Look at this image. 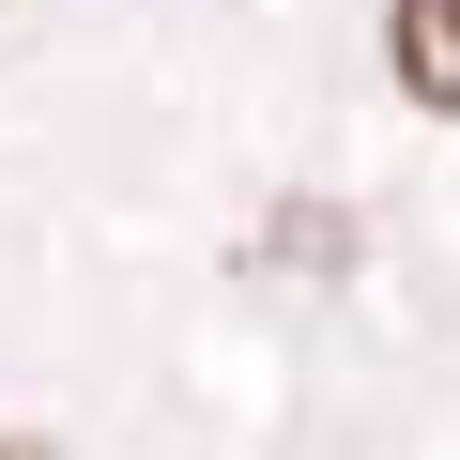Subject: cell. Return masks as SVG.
I'll return each mask as SVG.
<instances>
[{
	"label": "cell",
	"mask_w": 460,
	"mask_h": 460,
	"mask_svg": "<svg viewBox=\"0 0 460 460\" xmlns=\"http://www.w3.org/2000/svg\"><path fill=\"white\" fill-rule=\"evenodd\" d=\"M384 62H399V93H414V108H445V123H460V0H399V16H384Z\"/></svg>",
	"instance_id": "obj_1"
},
{
	"label": "cell",
	"mask_w": 460,
	"mask_h": 460,
	"mask_svg": "<svg viewBox=\"0 0 460 460\" xmlns=\"http://www.w3.org/2000/svg\"><path fill=\"white\" fill-rule=\"evenodd\" d=\"M0 460H62V445H31V429H0Z\"/></svg>",
	"instance_id": "obj_2"
}]
</instances>
